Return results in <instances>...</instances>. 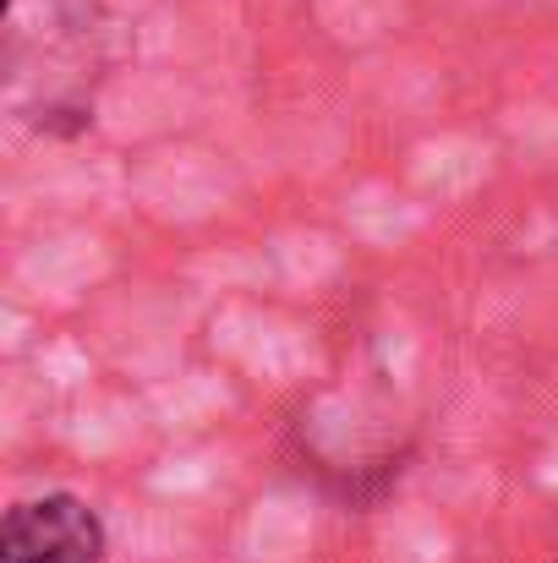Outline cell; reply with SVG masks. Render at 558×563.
Here are the masks:
<instances>
[{
    "label": "cell",
    "mask_w": 558,
    "mask_h": 563,
    "mask_svg": "<svg viewBox=\"0 0 558 563\" xmlns=\"http://www.w3.org/2000/svg\"><path fill=\"white\" fill-rule=\"evenodd\" d=\"M99 559H105V526L72 493H50V498L17 504L6 515L0 563H99Z\"/></svg>",
    "instance_id": "obj_1"
}]
</instances>
